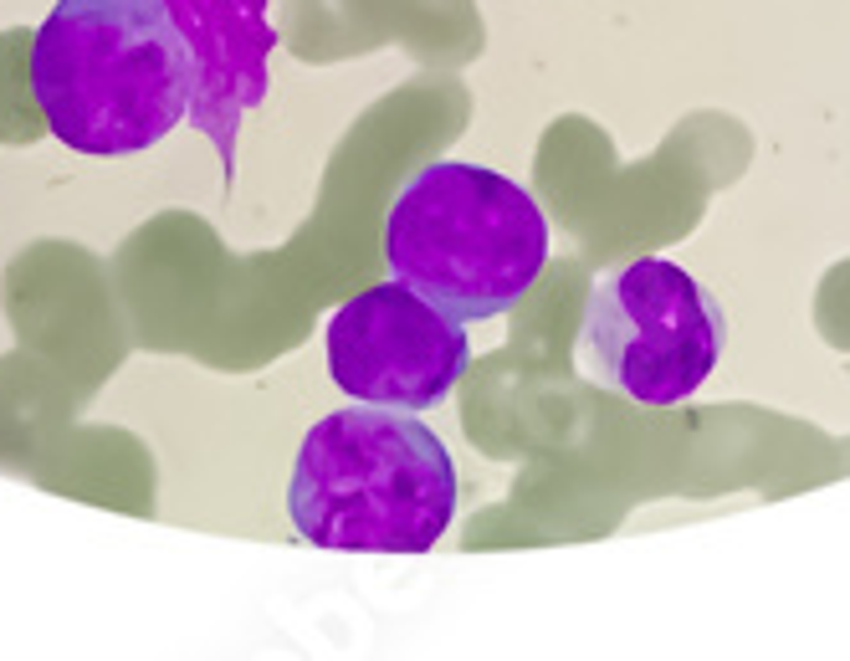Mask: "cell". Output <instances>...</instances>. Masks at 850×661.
<instances>
[{
  "label": "cell",
  "instance_id": "3",
  "mask_svg": "<svg viewBox=\"0 0 850 661\" xmlns=\"http://www.w3.org/2000/svg\"><path fill=\"white\" fill-rule=\"evenodd\" d=\"M384 267L446 313L482 323L523 303L549 267V220L513 175L435 159L390 201Z\"/></svg>",
  "mask_w": 850,
  "mask_h": 661
},
{
  "label": "cell",
  "instance_id": "2",
  "mask_svg": "<svg viewBox=\"0 0 850 661\" xmlns=\"http://www.w3.org/2000/svg\"><path fill=\"white\" fill-rule=\"evenodd\" d=\"M287 513L334 554H431L456 518V461L416 410L354 400L302 436Z\"/></svg>",
  "mask_w": 850,
  "mask_h": 661
},
{
  "label": "cell",
  "instance_id": "1",
  "mask_svg": "<svg viewBox=\"0 0 850 661\" xmlns=\"http://www.w3.org/2000/svg\"><path fill=\"white\" fill-rule=\"evenodd\" d=\"M32 98L68 149L144 154L190 119L195 62L165 0H57L32 36Z\"/></svg>",
  "mask_w": 850,
  "mask_h": 661
},
{
  "label": "cell",
  "instance_id": "5",
  "mask_svg": "<svg viewBox=\"0 0 850 661\" xmlns=\"http://www.w3.org/2000/svg\"><path fill=\"white\" fill-rule=\"evenodd\" d=\"M328 374L349 400L390 410L441 406L471 364L467 319L446 313L405 283L354 292L323 334Z\"/></svg>",
  "mask_w": 850,
  "mask_h": 661
},
{
  "label": "cell",
  "instance_id": "6",
  "mask_svg": "<svg viewBox=\"0 0 850 661\" xmlns=\"http://www.w3.org/2000/svg\"><path fill=\"white\" fill-rule=\"evenodd\" d=\"M165 5L195 62L190 123L216 144L220 180L231 190L241 119L267 103L272 87V51H277V26L267 16L272 0H165Z\"/></svg>",
  "mask_w": 850,
  "mask_h": 661
},
{
  "label": "cell",
  "instance_id": "4",
  "mask_svg": "<svg viewBox=\"0 0 850 661\" xmlns=\"http://www.w3.org/2000/svg\"><path fill=\"white\" fill-rule=\"evenodd\" d=\"M728 349V313L667 256H641L589 288L579 370L635 406H682L713 380Z\"/></svg>",
  "mask_w": 850,
  "mask_h": 661
}]
</instances>
